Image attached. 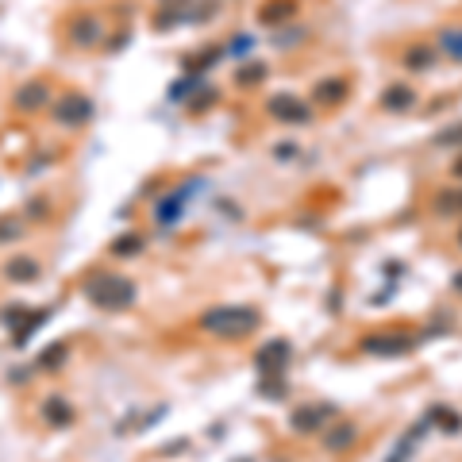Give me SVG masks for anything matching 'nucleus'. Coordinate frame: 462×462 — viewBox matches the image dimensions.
Segmentation results:
<instances>
[{
    "label": "nucleus",
    "instance_id": "nucleus-26",
    "mask_svg": "<svg viewBox=\"0 0 462 462\" xmlns=\"http://www.w3.org/2000/svg\"><path fill=\"white\" fill-rule=\"evenodd\" d=\"M262 393H266V397H285V382H281V378H266V382H262Z\"/></svg>",
    "mask_w": 462,
    "mask_h": 462
},
{
    "label": "nucleus",
    "instance_id": "nucleus-29",
    "mask_svg": "<svg viewBox=\"0 0 462 462\" xmlns=\"http://www.w3.org/2000/svg\"><path fill=\"white\" fill-rule=\"evenodd\" d=\"M455 174H462V158H458V166H455Z\"/></svg>",
    "mask_w": 462,
    "mask_h": 462
},
{
    "label": "nucleus",
    "instance_id": "nucleus-14",
    "mask_svg": "<svg viewBox=\"0 0 462 462\" xmlns=\"http://www.w3.org/2000/svg\"><path fill=\"white\" fill-rule=\"evenodd\" d=\"M46 316H51V308H35V313H27V316H23V324L12 332V343H16V347H23L27 339H31V335L43 327V320H46Z\"/></svg>",
    "mask_w": 462,
    "mask_h": 462
},
{
    "label": "nucleus",
    "instance_id": "nucleus-5",
    "mask_svg": "<svg viewBox=\"0 0 462 462\" xmlns=\"http://www.w3.org/2000/svg\"><path fill=\"white\" fill-rule=\"evenodd\" d=\"M254 366H258L262 378H278V374L289 366V343H285V339H273V343H266L258 355H254Z\"/></svg>",
    "mask_w": 462,
    "mask_h": 462
},
{
    "label": "nucleus",
    "instance_id": "nucleus-12",
    "mask_svg": "<svg viewBox=\"0 0 462 462\" xmlns=\"http://www.w3.org/2000/svg\"><path fill=\"white\" fill-rule=\"evenodd\" d=\"M412 105H416V93H412V85H389V89L382 93V108L385 112H409Z\"/></svg>",
    "mask_w": 462,
    "mask_h": 462
},
{
    "label": "nucleus",
    "instance_id": "nucleus-16",
    "mask_svg": "<svg viewBox=\"0 0 462 462\" xmlns=\"http://www.w3.org/2000/svg\"><path fill=\"white\" fill-rule=\"evenodd\" d=\"M293 12H297V0H270L262 8V23H285Z\"/></svg>",
    "mask_w": 462,
    "mask_h": 462
},
{
    "label": "nucleus",
    "instance_id": "nucleus-11",
    "mask_svg": "<svg viewBox=\"0 0 462 462\" xmlns=\"http://www.w3.org/2000/svg\"><path fill=\"white\" fill-rule=\"evenodd\" d=\"M39 412H43V420L51 424V428H70V424H73V409H70V401H62L58 393H54V397H46Z\"/></svg>",
    "mask_w": 462,
    "mask_h": 462
},
{
    "label": "nucleus",
    "instance_id": "nucleus-13",
    "mask_svg": "<svg viewBox=\"0 0 462 462\" xmlns=\"http://www.w3.org/2000/svg\"><path fill=\"white\" fill-rule=\"evenodd\" d=\"M185 201H189V193H185V189H177V193L162 196V201L154 204V216H158V224H174L177 216L185 212Z\"/></svg>",
    "mask_w": 462,
    "mask_h": 462
},
{
    "label": "nucleus",
    "instance_id": "nucleus-27",
    "mask_svg": "<svg viewBox=\"0 0 462 462\" xmlns=\"http://www.w3.org/2000/svg\"><path fill=\"white\" fill-rule=\"evenodd\" d=\"M251 46H254V39H251V35H235V39H231V46H228V51H231V54H247V51H251Z\"/></svg>",
    "mask_w": 462,
    "mask_h": 462
},
{
    "label": "nucleus",
    "instance_id": "nucleus-2",
    "mask_svg": "<svg viewBox=\"0 0 462 462\" xmlns=\"http://www.w3.org/2000/svg\"><path fill=\"white\" fill-rule=\"evenodd\" d=\"M258 308H247V305H220V308H209L201 316V327L216 339H243L258 327Z\"/></svg>",
    "mask_w": 462,
    "mask_h": 462
},
{
    "label": "nucleus",
    "instance_id": "nucleus-7",
    "mask_svg": "<svg viewBox=\"0 0 462 462\" xmlns=\"http://www.w3.org/2000/svg\"><path fill=\"white\" fill-rule=\"evenodd\" d=\"M46 105H51V89H46V81H23L20 89H16V97H12L16 112H39Z\"/></svg>",
    "mask_w": 462,
    "mask_h": 462
},
{
    "label": "nucleus",
    "instance_id": "nucleus-23",
    "mask_svg": "<svg viewBox=\"0 0 462 462\" xmlns=\"http://www.w3.org/2000/svg\"><path fill=\"white\" fill-rule=\"evenodd\" d=\"M428 416L436 420L439 428H447V431H458V428H462V420H455V412H451V409H431Z\"/></svg>",
    "mask_w": 462,
    "mask_h": 462
},
{
    "label": "nucleus",
    "instance_id": "nucleus-30",
    "mask_svg": "<svg viewBox=\"0 0 462 462\" xmlns=\"http://www.w3.org/2000/svg\"><path fill=\"white\" fill-rule=\"evenodd\" d=\"M455 285H458V289H462V273H458V278H455Z\"/></svg>",
    "mask_w": 462,
    "mask_h": 462
},
{
    "label": "nucleus",
    "instance_id": "nucleus-3",
    "mask_svg": "<svg viewBox=\"0 0 462 462\" xmlns=\"http://www.w3.org/2000/svg\"><path fill=\"white\" fill-rule=\"evenodd\" d=\"M54 120L62 127H85L93 120V100L85 93H65V97L54 100Z\"/></svg>",
    "mask_w": 462,
    "mask_h": 462
},
{
    "label": "nucleus",
    "instance_id": "nucleus-4",
    "mask_svg": "<svg viewBox=\"0 0 462 462\" xmlns=\"http://www.w3.org/2000/svg\"><path fill=\"white\" fill-rule=\"evenodd\" d=\"M270 116L281 120V124H308L313 120V108H308V100L300 97H289V93H278V97H270Z\"/></svg>",
    "mask_w": 462,
    "mask_h": 462
},
{
    "label": "nucleus",
    "instance_id": "nucleus-17",
    "mask_svg": "<svg viewBox=\"0 0 462 462\" xmlns=\"http://www.w3.org/2000/svg\"><path fill=\"white\" fill-rule=\"evenodd\" d=\"M439 51L447 54V58L462 62V27H443L439 31Z\"/></svg>",
    "mask_w": 462,
    "mask_h": 462
},
{
    "label": "nucleus",
    "instance_id": "nucleus-24",
    "mask_svg": "<svg viewBox=\"0 0 462 462\" xmlns=\"http://www.w3.org/2000/svg\"><path fill=\"white\" fill-rule=\"evenodd\" d=\"M23 316H27V308H23V305H8L4 313H0V324H8V327L16 332V327L23 324Z\"/></svg>",
    "mask_w": 462,
    "mask_h": 462
},
{
    "label": "nucleus",
    "instance_id": "nucleus-6",
    "mask_svg": "<svg viewBox=\"0 0 462 462\" xmlns=\"http://www.w3.org/2000/svg\"><path fill=\"white\" fill-rule=\"evenodd\" d=\"M362 351L366 355H378V358H401L412 351V339L409 335H366L362 339Z\"/></svg>",
    "mask_w": 462,
    "mask_h": 462
},
{
    "label": "nucleus",
    "instance_id": "nucleus-25",
    "mask_svg": "<svg viewBox=\"0 0 462 462\" xmlns=\"http://www.w3.org/2000/svg\"><path fill=\"white\" fill-rule=\"evenodd\" d=\"M262 78H266V65H243L235 81H239V85H258Z\"/></svg>",
    "mask_w": 462,
    "mask_h": 462
},
{
    "label": "nucleus",
    "instance_id": "nucleus-10",
    "mask_svg": "<svg viewBox=\"0 0 462 462\" xmlns=\"http://www.w3.org/2000/svg\"><path fill=\"white\" fill-rule=\"evenodd\" d=\"M343 100H347V78H324V81H316L313 105L335 108V105H343Z\"/></svg>",
    "mask_w": 462,
    "mask_h": 462
},
{
    "label": "nucleus",
    "instance_id": "nucleus-1",
    "mask_svg": "<svg viewBox=\"0 0 462 462\" xmlns=\"http://www.w3.org/2000/svg\"><path fill=\"white\" fill-rule=\"evenodd\" d=\"M85 297L100 313H127L135 305V281L124 278V273H112V270H93L85 278Z\"/></svg>",
    "mask_w": 462,
    "mask_h": 462
},
{
    "label": "nucleus",
    "instance_id": "nucleus-18",
    "mask_svg": "<svg viewBox=\"0 0 462 462\" xmlns=\"http://www.w3.org/2000/svg\"><path fill=\"white\" fill-rule=\"evenodd\" d=\"M324 412H332V409H297L293 412V428L297 431H316L320 424H324Z\"/></svg>",
    "mask_w": 462,
    "mask_h": 462
},
{
    "label": "nucleus",
    "instance_id": "nucleus-21",
    "mask_svg": "<svg viewBox=\"0 0 462 462\" xmlns=\"http://www.w3.org/2000/svg\"><path fill=\"white\" fill-rule=\"evenodd\" d=\"M355 436H358L355 424H343V428H335L332 436H327V451H343L347 443H355Z\"/></svg>",
    "mask_w": 462,
    "mask_h": 462
},
{
    "label": "nucleus",
    "instance_id": "nucleus-9",
    "mask_svg": "<svg viewBox=\"0 0 462 462\" xmlns=\"http://www.w3.org/2000/svg\"><path fill=\"white\" fill-rule=\"evenodd\" d=\"M100 20L97 16H89V12H81V16H73L70 20V39L78 43V46H97L100 43Z\"/></svg>",
    "mask_w": 462,
    "mask_h": 462
},
{
    "label": "nucleus",
    "instance_id": "nucleus-19",
    "mask_svg": "<svg viewBox=\"0 0 462 462\" xmlns=\"http://www.w3.org/2000/svg\"><path fill=\"white\" fill-rule=\"evenodd\" d=\"M65 355H70V347H65V343H51L43 351V358H39V370H58V366L65 362Z\"/></svg>",
    "mask_w": 462,
    "mask_h": 462
},
{
    "label": "nucleus",
    "instance_id": "nucleus-22",
    "mask_svg": "<svg viewBox=\"0 0 462 462\" xmlns=\"http://www.w3.org/2000/svg\"><path fill=\"white\" fill-rule=\"evenodd\" d=\"M139 251H143V239H139V235H124V239L112 243V254H139Z\"/></svg>",
    "mask_w": 462,
    "mask_h": 462
},
{
    "label": "nucleus",
    "instance_id": "nucleus-28",
    "mask_svg": "<svg viewBox=\"0 0 462 462\" xmlns=\"http://www.w3.org/2000/svg\"><path fill=\"white\" fill-rule=\"evenodd\" d=\"M439 147H447V143H462V127H451V131H439V139H436Z\"/></svg>",
    "mask_w": 462,
    "mask_h": 462
},
{
    "label": "nucleus",
    "instance_id": "nucleus-15",
    "mask_svg": "<svg viewBox=\"0 0 462 462\" xmlns=\"http://www.w3.org/2000/svg\"><path fill=\"white\" fill-rule=\"evenodd\" d=\"M401 62H404V70H428V65L436 62V51H431L428 43H412Z\"/></svg>",
    "mask_w": 462,
    "mask_h": 462
},
{
    "label": "nucleus",
    "instance_id": "nucleus-20",
    "mask_svg": "<svg viewBox=\"0 0 462 462\" xmlns=\"http://www.w3.org/2000/svg\"><path fill=\"white\" fill-rule=\"evenodd\" d=\"M23 220L20 216H0V243H16V239H23Z\"/></svg>",
    "mask_w": 462,
    "mask_h": 462
},
{
    "label": "nucleus",
    "instance_id": "nucleus-8",
    "mask_svg": "<svg viewBox=\"0 0 462 462\" xmlns=\"http://www.w3.org/2000/svg\"><path fill=\"white\" fill-rule=\"evenodd\" d=\"M43 266L35 258H27V254H16V258L4 262V278L12 281V285H31V281H39Z\"/></svg>",
    "mask_w": 462,
    "mask_h": 462
}]
</instances>
